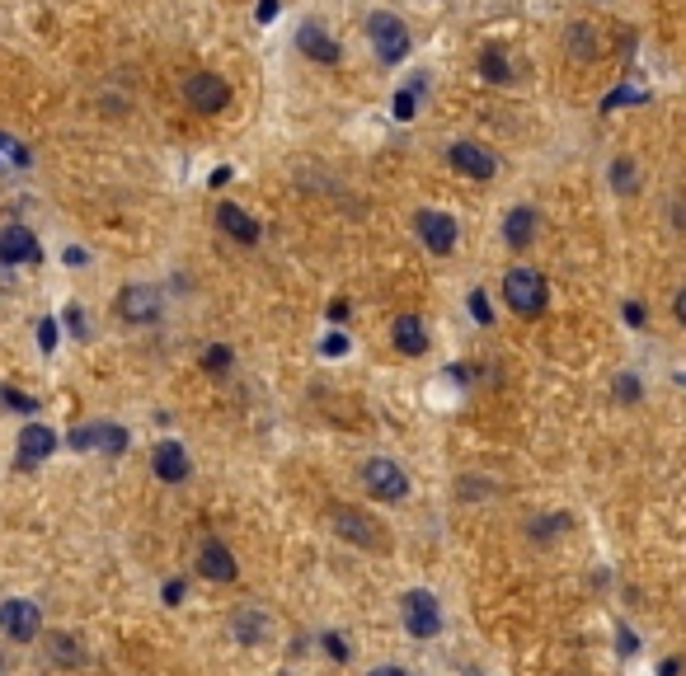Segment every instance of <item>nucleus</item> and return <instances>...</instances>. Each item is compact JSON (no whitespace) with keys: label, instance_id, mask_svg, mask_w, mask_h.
I'll use <instances>...</instances> for the list:
<instances>
[{"label":"nucleus","instance_id":"2f4dec72","mask_svg":"<svg viewBox=\"0 0 686 676\" xmlns=\"http://www.w3.org/2000/svg\"><path fill=\"white\" fill-rule=\"evenodd\" d=\"M325 353L329 357H343V353H348V338H343V334H329L325 338Z\"/></svg>","mask_w":686,"mask_h":676},{"label":"nucleus","instance_id":"7c9ffc66","mask_svg":"<svg viewBox=\"0 0 686 676\" xmlns=\"http://www.w3.org/2000/svg\"><path fill=\"white\" fill-rule=\"evenodd\" d=\"M325 648H329V658H348V644H343V639H339V634H325Z\"/></svg>","mask_w":686,"mask_h":676},{"label":"nucleus","instance_id":"0eeeda50","mask_svg":"<svg viewBox=\"0 0 686 676\" xmlns=\"http://www.w3.org/2000/svg\"><path fill=\"white\" fill-rule=\"evenodd\" d=\"M118 315H123L127 324L160 320V292H156V287H146V282H132V287H123V292H118Z\"/></svg>","mask_w":686,"mask_h":676},{"label":"nucleus","instance_id":"b1692460","mask_svg":"<svg viewBox=\"0 0 686 676\" xmlns=\"http://www.w3.org/2000/svg\"><path fill=\"white\" fill-rule=\"evenodd\" d=\"M611 184L621 188V193H635V165H630V160H611Z\"/></svg>","mask_w":686,"mask_h":676},{"label":"nucleus","instance_id":"ea45409f","mask_svg":"<svg viewBox=\"0 0 686 676\" xmlns=\"http://www.w3.org/2000/svg\"><path fill=\"white\" fill-rule=\"evenodd\" d=\"M0 672H5V658H0Z\"/></svg>","mask_w":686,"mask_h":676},{"label":"nucleus","instance_id":"bb28decb","mask_svg":"<svg viewBox=\"0 0 686 676\" xmlns=\"http://www.w3.org/2000/svg\"><path fill=\"white\" fill-rule=\"evenodd\" d=\"M470 315H475L480 324L494 320V310H489V296H484V292H470Z\"/></svg>","mask_w":686,"mask_h":676},{"label":"nucleus","instance_id":"7ed1b4c3","mask_svg":"<svg viewBox=\"0 0 686 676\" xmlns=\"http://www.w3.org/2000/svg\"><path fill=\"white\" fill-rule=\"evenodd\" d=\"M184 104L193 108V113H226L231 85H226L217 71H193V76L184 80Z\"/></svg>","mask_w":686,"mask_h":676},{"label":"nucleus","instance_id":"c9c22d12","mask_svg":"<svg viewBox=\"0 0 686 676\" xmlns=\"http://www.w3.org/2000/svg\"><path fill=\"white\" fill-rule=\"evenodd\" d=\"M66 263H71V268H85V249H66Z\"/></svg>","mask_w":686,"mask_h":676},{"label":"nucleus","instance_id":"4c0bfd02","mask_svg":"<svg viewBox=\"0 0 686 676\" xmlns=\"http://www.w3.org/2000/svg\"><path fill=\"white\" fill-rule=\"evenodd\" d=\"M372 676H409V672H405V667H376Z\"/></svg>","mask_w":686,"mask_h":676},{"label":"nucleus","instance_id":"20e7f679","mask_svg":"<svg viewBox=\"0 0 686 676\" xmlns=\"http://www.w3.org/2000/svg\"><path fill=\"white\" fill-rule=\"evenodd\" d=\"M71 451H104V456H118L127 451V428L118 423H85V428H71Z\"/></svg>","mask_w":686,"mask_h":676},{"label":"nucleus","instance_id":"1a4fd4ad","mask_svg":"<svg viewBox=\"0 0 686 676\" xmlns=\"http://www.w3.org/2000/svg\"><path fill=\"white\" fill-rule=\"evenodd\" d=\"M405 625L414 639H433L442 630V611H437V597L433 592H409L405 597Z\"/></svg>","mask_w":686,"mask_h":676},{"label":"nucleus","instance_id":"f8f14e48","mask_svg":"<svg viewBox=\"0 0 686 676\" xmlns=\"http://www.w3.org/2000/svg\"><path fill=\"white\" fill-rule=\"evenodd\" d=\"M414 226H419V240L433 249V254H452V245H456V221L447 212H419V221H414Z\"/></svg>","mask_w":686,"mask_h":676},{"label":"nucleus","instance_id":"a19ab883","mask_svg":"<svg viewBox=\"0 0 686 676\" xmlns=\"http://www.w3.org/2000/svg\"><path fill=\"white\" fill-rule=\"evenodd\" d=\"M682 385H686V376H682Z\"/></svg>","mask_w":686,"mask_h":676},{"label":"nucleus","instance_id":"6e6552de","mask_svg":"<svg viewBox=\"0 0 686 676\" xmlns=\"http://www.w3.org/2000/svg\"><path fill=\"white\" fill-rule=\"evenodd\" d=\"M329 517H334V531H339L343 540H353V545H367V550H376V545H381V536H376V522L367 517V512H358V507L334 503V507H329Z\"/></svg>","mask_w":686,"mask_h":676},{"label":"nucleus","instance_id":"c756f323","mask_svg":"<svg viewBox=\"0 0 686 676\" xmlns=\"http://www.w3.org/2000/svg\"><path fill=\"white\" fill-rule=\"evenodd\" d=\"M0 400H5V404H15V409H24V414H33V400H24L19 390H0Z\"/></svg>","mask_w":686,"mask_h":676},{"label":"nucleus","instance_id":"412c9836","mask_svg":"<svg viewBox=\"0 0 686 676\" xmlns=\"http://www.w3.org/2000/svg\"><path fill=\"white\" fill-rule=\"evenodd\" d=\"M235 362V353L226 348V343H212V348H203V371L207 376H226Z\"/></svg>","mask_w":686,"mask_h":676},{"label":"nucleus","instance_id":"f257e3e1","mask_svg":"<svg viewBox=\"0 0 686 676\" xmlns=\"http://www.w3.org/2000/svg\"><path fill=\"white\" fill-rule=\"evenodd\" d=\"M546 277L536 273V268H508V277H503V301L522 315V320H536L541 310H546Z\"/></svg>","mask_w":686,"mask_h":676},{"label":"nucleus","instance_id":"ddd939ff","mask_svg":"<svg viewBox=\"0 0 686 676\" xmlns=\"http://www.w3.org/2000/svg\"><path fill=\"white\" fill-rule=\"evenodd\" d=\"M198 569H203V578H212V583H235V554L221 545L217 536L203 540V550H198Z\"/></svg>","mask_w":686,"mask_h":676},{"label":"nucleus","instance_id":"9d476101","mask_svg":"<svg viewBox=\"0 0 686 676\" xmlns=\"http://www.w3.org/2000/svg\"><path fill=\"white\" fill-rule=\"evenodd\" d=\"M0 630L10 634V639H19V644H29V639H38V630H43V615H38L33 601H5V606H0Z\"/></svg>","mask_w":686,"mask_h":676},{"label":"nucleus","instance_id":"a211bd4d","mask_svg":"<svg viewBox=\"0 0 686 676\" xmlns=\"http://www.w3.org/2000/svg\"><path fill=\"white\" fill-rule=\"evenodd\" d=\"M390 338H395V348L405 357H419L423 348H428V329H423L419 315H395V324H390Z\"/></svg>","mask_w":686,"mask_h":676},{"label":"nucleus","instance_id":"4be33fe9","mask_svg":"<svg viewBox=\"0 0 686 676\" xmlns=\"http://www.w3.org/2000/svg\"><path fill=\"white\" fill-rule=\"evenodd\" d=\"M390 108H395V123H414V118H419V94L405 85V90L395 94V104Z\"/></svg>","mask_w":686,"mask_h":676},{"label":"nucleus","instance_id":"6ab92c4d","mask_svg":"<svg viewBox=\"0 0 686 676\" xmlns=\"http://www.w3.org/2000/svg\"><path fill=\"white\" fill-rule=\"evenodd\" d=\"M536 221H541L536 207H513V212L503 216V240L513 249H527L531 240H536Z\"/></svg>","mask_w":686,"mask_h":676},{"label":"nucleus","instance_id":"f3484780","mask_svg":"<svg viewBox=\"0 0 686 676\" xmlns=\"http://www.w3.org/2000/svg\"><path fill=\"white\" fill-rule=\"evenodd\" d=\"M57 451V432L43 428V423H29V428L19 432V465H38L47 461Z\"/></svg>","mask_w":686,"mask_h":676},{"label":"nucleus","instance_id":"473e14b6","mask_svg":"<svg viewBox=\"0 0 686 676\" xmlns=\"http://www.w3.org/2000/svg\"><path fill=\"white\" fill-rule=\"evenodd\" d=\"M616 395H621V400H635V395H640V385H635V376H625V381L616 385Z\"/></svg>","mask_w":686,"mask_h":676},{"label":"nucleus","instance_id":"72a5a7b5","mask_svg":"<svg viewBox=\"0 0 686 676\" xmlns=\"http://www.w3.org/2000/svg\"><path fill=\"white\" fill-rule=\"evenodd\" d=\"M179 597H184V583H179V578H170V583H165V601H170V606H179Z\"/></svg>","mask_w":686,"mask_h":676},{"label":"nucleus","instance_id":"5701e85b","mask_svg":"<svg viewBox=\"0 0 686 676\" xmlns=\"http://www.w3.org/2000/svg\"><path fill=\"white\" fill-rule=\"evenodd\" d=\"M47 648H52V658L66 662V667H71V662H80V648H76V639H71V634H52V639H47Z\"/></svg>","mask_w":686,"mask_h":676},{"label":"nucleus","instance_id":"f704fd0d","mask_svg":"<svg viewBox=\"0 0 686 676\" xmlns=\"http://www.w3.org/2000/svg\"><path fill=\"white\" fill-rule=\"evenodd\" d=\"M625 320H630V324H644V306H640V301H630V306H625Z\"/></svg>","mask_w":686,"mask_h":676},{"label":"nucleus","instance_id":"e433bc0d","mask_svg":"<svg viewBox=\"0 0 686 676\" xmlns=\"http://www.w3.org/2000/svg\"><path fill=\"white\" fill-rule=\"evenodd\" d=\"M672 310H677V320L686 324V292H677V301H672Z\"/></svg>","mask_w":686,"mask_h":676},{"label":"nucleus","instance_id":"f03ea898","mask_svg":"<svg viewBox=\"0 0 686 676\" xmlns=\"http://www.w3.org/2000/svg\"><path fill=\"white\" fill-rule=\"evenodd\" d=\"M367 38H372V52L386 66H395V62H405V57H409V29H405V19L390 15V10H376V15L367 19Z\"/></svg>","mask_w":686,"mask_h":676},{"label":"nucleus","instance_id":"c85d7f7f","mask_svg":"<svg viewBox=\"0 0 686 676\" xmlns=\"http://www.w3.org/2000/svg\"><path fill=\"white\" fill-rule=\"evenodd\" d=\"M278 0H259V10H254V19H259V24H273V19H278Z\"/></svg>","mask_w":686,"mask_h":676},{"label":"nucleus","instance_id":"cd10ccee","mask_svg":"<svg viewBox=\"0 0 686 676\" xmlns=\"http://www.w3.org/2000/svg\"><path fill=\"white\" fill-rule=\"evenodd\" d=\"M38 343H43V353H52V348H57V320L38 324Z\"/></svg>","mask_w":686,"mask_h":676},{"label":"nucleus","instance_id":"aec40b11","mask_svg":"<svg viewBox=\"0 0 686 676\" xmlns=\"http://www.w3.org/2000/svg\"><path fill=\"white\" fill-rule=\"evenodd\" d=\"M480 76L489 80V85H508V80H513V66L503 57V47H484L480 52Z\"/></svg>","mask_w":686,"mask_h":676},{"label":"nucleus","instance_id":"a878e982","mask_svg":"<svg viewBox=\"0 0 686 676\" xmlns=\"http://www.w3.org/2000/svg\"><path fill=\"white\" fill-rule=\"evenodd\" d=\"M621 104H644L640 90H611L607 99H602V108H621Z\"/></svg>","mask_w":686,"mask_h":676},{"label":"nucleus","instance_id":"393cba45","mask_svg":"<svg viewBox=\"0 0 686 676\" xmlns=\"http://www.w3.org/2000/svg\"><path fill=\"white\" fill-rule=\"evenodd\" d=\"M569 52L593 57V29H588V24H574V29H569Z\"/></svg>","mask_w":686,"mask_h":676},{"label":"nucleus","instance_id":"2eb2a0df","mask_svg":"<svg viewBox=\"0 0 686 676\" xmlns=\"http://www.w3.org/2000/svg\"><path fill=\"white\" fill-rule=\"evenodd\" d=\"M297 47L306 52V57H311V62H320V66H339V57H343L339 43H334V38H329L320 24H301Z\"/></svg>","mask_w":686,"mask_h":676},{"label":"nucleus","instance_id":"39448f33","mask_svg":"<svg viewBox=\"0 0 686 676\" xmlns=\"http://www.w3.org/2000/svg\"><path fill=\"white\" fill-rule=\"evenodd\" d=\"M362 484H367L376 498H386V503H400L409 493V475L395 461H381V456L362 465Z\"/></svg>","mask_w":686,"mask_h":676},{"label":"nucleus","instance_id":"4468645a","mask_svg":"<svg viewBox=\"0 0 686 676\" xmlns=\"http://www.w3.org/2000/svg\"><path fill=\"white\" fill-rule=\"evenodd\" d=\"M151 470H156V479H165V484H184L188 479V451L179 442H160L156 451H151Z\"/></svg>","mask_w":686,"mask_h":676},{"label":"nucleus","instance_id":"9b49d317","mask_svg":"<svg viewBox=\"0 0 686 676\" xmlns=\"http://www.w3.org/2000/svg\"><path fill=\"white\" fill-rule=\"evenodd\" d=\"M38 259H43V249H38L29 226H5L0 231V263L19 268V263H38Z\"/></svg>","mask_w":686,"mask_h":676},{"label":"nucleus","instance_id":"423d86ee","mask_svg":"<svg viewBox=\"0 0 686 676\" xmlns=\"http://www.w3.org/2000/svg\"><path fill=\"white\" fill-rule=\"evenodd\" d=\"M447 160H452L456 174H466L475 184H489V179L499 174V160L484 151V146H475V141H456L452 151H447Z\"/></svg>","mask_w":686,"mask_h":676},{"label":"nucleus","instance_id":"58836bf2","mask_svg":"<svg viewBox=\"0 0 686 676\" xmlns=\"http://www.w3.org/2000/svg\"><path fill=\"white\" fill-rule=\"evenodd\" d=\"M677 667H682V662H677V658H668V662H663V676H677Z\"/></svg>","mask_w":686,"mask_h":676},{"label":"nucleus","instance_id":"dca6fc26","mask_svg":"<svg viewBox=\"0 0 686 676\" xmlns=\"http://www.w3.org/2000/svg\"><path fill=\"white\" fill-rule=\"evenodd\" d=\"M217 226L231 235V240H240V245H254V240H259V221H254L240 202H221V207H217Z\"/></svg>","mask_w":686,"mask_h":676}]
</instances>
